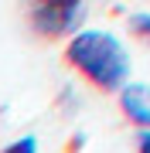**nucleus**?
<instances>
[{
    "instance_id": "1",
    "label": "nucleus",
    "mask_w": 150,
    "mask_h": 153,
    "mask_svg": "<svg viewBox=\"0 0 150 153\" xmlns=\"http://www.w3.org/2000/svg\"><path fill=\"white\" fill-rule=\"evenodd\" d=\"M65 65L82 75L96 92L116 95L123 85L130 82V55L123 48V41L109 31L99 27H82L75 31L72 38L65 41V51H61Z\"/></svg>"
},
{
    "instance_id": "2",
    "label": "nucleus",
    "mask_w": 150,
    "mask_h": 153,
    "mask_svg": "<svg viewBox=\"0 0 150 153\" xmlns=\"http://www.w3.org/2000/svg\"><path fill=\"white\" fill-rule=\"evenodd\" d=\"M24 21L41 41H68L75 31H82L89 0H21Z\"/></svg>"
},
{
    "instance_id": "3",
    "label": "nucleus",
    "mask_w": 150,
    "mask_h": 153,
    "mask_svg": "<svg viewBox=\"0 0 150 153\" xmlns=\"http://www.w3.org/2000/svg\"><path fill=\"white\" fill-rule=\"evenodd\" d=\"M119 109L137 129H150V85L147 82H126L116 92Z\"/></svg>"
},
{
    "instance_id": "4",
    "label": "nucleus",
    "mask_w": 150,
    "mask_h": 153,
    "mask_svg": "<svg viewBox=\"0 0 150 153\" xmlns=\"http://www.w3.org/2000/svg\"><path fill=\"white\" fill-rule=\"evenodd\" d=\"M130 34H133L137 41H143V44H150V10H143V14H130Z\"/></svg>"
},
{
    "instance_id": "5",
    "label": "nucleus",
    "mask_w": 150,
    "mask_h": 153,
    "mask_svg": "<svg viewBox=\"0 0 150 153\" xmlns=\"http://www.w3.org/2000/svg\"><path fill=\"white\" fill-rule=\"evenodd\" d=\"M0 153H38V140L34 136H21V140H10Z\"/></svg>"
},
{
    "instance_id": "6",
    "label": "nucleus",
    "mask_w": 150,
    "mask_h": 153,
    "mask_svg": "<svg viewBox=\"0 0 150 153\" xmlns=\"http://www.w3.org/2000/svg\"><path fill=\"white\" fill-rule=\"evenodd\" d=\"M137 153H150V129H140V136H137Z\"/></svg>"
}]
</instances>
